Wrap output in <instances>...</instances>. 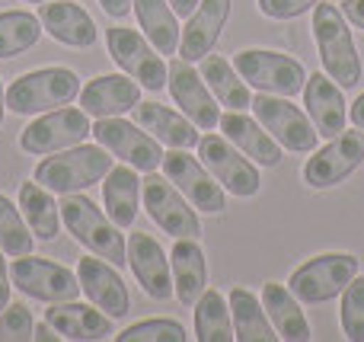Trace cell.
I'll use <instances>...</instances> for the list:
<instances>
[{"mask_svg": "<svg viewBox=\"0 0 364 342\" xmlns=\"http://www.w3.org/2000/svg\"><path fill=\"white\" fill-rule=\"evenodd\" d=\"M112 170V157L102 144H74L68 151H58L55 157L45 154V160L36 166V183H42L51 196H74L90 186H96L100 179H106V173Z\"/></svg>", "mask_w": 364, "mask_h": 342, "instance_id": "obj_1", "label": "cell"}, {"mask_svg": "<svg viewBox=\"0 0 364 342\" xmlns=\"http://www.w3.org/2000/svg\"><path fill=\"white\" fill-rule=\"evenodd\" d=\"M61 221L68 228V234L80 243L83 250L102 256L106 262H112L115 269L128 262V243L119 234V224L109 215H102V208L96 202H90L87 196H64L61 198Z\"/></svg>", "mask_w": 364, "mask_h": 342, "instance_id": "obj_2", "label": "cell"}, {"mask_svg": "<svg viewBox=\"0 0 364 342\" xmlns=\"http://www.w3.org/2000/svg\"><path fill=\"white\" fill-rule=\"evenodd\" d=\"M314 38L320 48L323 70L333 77L339 87H355L361 80V55L352 38L348 19L339 6L316 4L314 6Z\"/></svg>", "mask_w": 364, "mask_h": 342, "instance_id": "obj_3", "label": "cell"}, {"mask_svg": "<svg viewBox=\"0 0 364 342\" xmlns=\"http://www.w3.org/2000/svg\"><path fill=\"white\" fill-rule=\"evenodd\" d=\"M80 96V77L68 68H38L16 77L6 90V109L16 115H36L68 106Z\"/></svg>", "mask_w": 364, "mask_h": 342, "instance_id": "obj_4", "label": "cell"}, {"mask_svg": "<svg viewBox=\"0 0 364 342\" xmlns=\"http://www.w3.org/2000/svg\"><path fill=\"white\" fill-rule=\"evenodd\" d=\"M233 68L237 74L259 93H275V96H297L307 83V70L297 58L282 55V51L269 48H246L233 55Z\"/></svg>", "mask_w": 364, "mask_h": 342, "instance_id": "obj_5", "label": "cell"}, {"mask_svg": "<svg viewBox=\"0 0 364 342\" xmlns=\"http://www.w3.org/2000/svg\"><path fill=\"white\" fill-rule=\"evenodd\" d=\"M358 275V260L348 253H323L307 260L291 272V294L301 304H323L333 301L336 294L346 292V285Z\"/></svg>", "mask_w": 364, "mask_h": 342, "instance_id": "obj_6", "label": "cell"}, {"mask_svg": "<svg viewBox=\"0 0 364 342\" xmlns=\"http://www.w3.org/2000/svg\"><path fill=\"white\" fill-rule=\"evenodd\" d=\"M96 144H102L112 157L122 164L134 166L138 173H154L164 166V147L154 134H147L138 122H125L122 115H109V119H96L93 132Z\"/></svg>", "mask_w": 364, "mask_h": 342, "instance_id": "obj_7", "label": "cell"}, {"mask_svg": "<svg viewBox=\"0 0 364 342\" xmlns=\"http://www.w3.org/2000/svg\"><path fill=\"white\" fill-rule=\"evenodd\" d=\"M90 132H93V125H90V115L83 112V109L58 106V109H48L45 115H38V119H32L29 125L23 128L19 147H23L26 154L45 157V154L68 151V147L87 141Z\"/></svg>", "mask_w": 364, "mask_h": 342, "instance_id": "obj_8", "label": "cell"}, {"mask_svg": "<svg viewBox=\"0 0 364 342\" xmlns=\"http://www.w3.org/2000/svg\"><path fill=\"white\" fill-rule=\"evenodd\" d=\"M10 279L26 298L45 301V304H64V301H77L83 294L80 279L70 269L29 253L19 256L10 266Z\"/></svg>", "mask_w": 364, "mask_h": 342, "instance_id": "obj_9", "label": "cell"}, {"mask_svg": "<svg viewBox=\"0 0 364 342\" xmlns=\"http://www.w3.org/2000/svg\"><path fill=\"white\" fill-rule=\"evenodd\" d=\"M250 109L256 112L262 128L282 147H288V151H294V154L316 151V138H320V134H316L310 115L301 112L294 102L282 100V96H275V93H259V96H252Z\"/></svg>", "mask_w": 364, "mask_h": 342, "instance_id": "obj_10", "label": "cell"}, {"mask_svg": "<svg viewBox=\"0 0 364 342\" xmlns=\"http://www.w3.org/2000/svg\"><path fill=\"white\" fill-rule=\"evenodd\" d=\"M106 45H109L112 61L119 64L132 80H138L144 90L157 93V90L166 87L170 64L160 58V51L154 48L144 36H138L134 29H125V26H115V29H106Z\"/></svg>", "mask_w": 364, "mask_h": 342, "instance_id": "obj_11", "label": "cell"}, {"mask_svg": "<svg viewBox=\"0 0 364 342\" xmlns=\"http://www.w3.org/2000/svg\"><path fill=\"white\" fill-rule=\"evenodd\" d=\"M198 157L208 166V173L230 196L252 198L262 189V179H259V170L252 166V160L240 147H233L224 134H205V138H198Z\"/></svg>", "mask_w": 364, "mask_h": 342, "instance_id": "obj_12", "label": "cell"}, {"mask_svg": "<svg viewBox=\"0 0 364 342\" xmlns=\"http://www.w3.org/2000/svg\"><path fill=\"white\" fill-rule=\"evenodd\" d=\"M141 198H144V208L154 218V224L164 228L170 237H192V240L201 237L198 211L166 176L147 173L144 186H141Z\"/></svg>", "mask_w": 364, "mask_h": 342, "instance_id": "obj_13", "label": "cell"}, {"mask_svg": "<svg viewBox=\"0 0 364 342\" xmlns=\"http://www.w3.org/2000/svg\"><path fill=\"white\" fill-rule=\"evenodd\" d=\"M364 164V132H342L329 138L323 151H316L304 166V183L314 189H333L346 183L355 170Z\"/></svg>", "mask_w": 364, "mask_h": 342, "instance_id": "obj_14", "label": "cell"}, {"mask_svg": "<svg viewBox=\"0 0 364 342\" xmlns=\"http://www.w3.org/2000/svg\"><path fill=\"white\" fill-rule=\"evenodd\" d=\"M164 176L192 202V208L208 211V215H220V211L227 208L224 186L208 173L205 164L188 157L186 151L170 147V154H164Z\"/></svg>", "mask_w": 364, "mask_h": 342, "instance_id": "obj_15", "label": "cell"}, {"mask_svg": "<svg viewBox=\"0 0 364 342\" xmlns=\"http://www.w3.org/2000/svg\"><path fill=\"white\" fill-rule=\"evenodd\" d=\"M166 87H170L173 100L176 106L182 109L188 122H195V128H218L220 122V109H218V100L214 93L208 90V83L201 80V74L192 68V61L179 58V61L170 64V77H166Z\"/></svg>", "mask_w": 364, "mask_h": 342, "instance_id": "obj_16", "label": "cell"}, {"mask_svg": "<svg viewBox=\"0 0 364 342\" xmlns=\"http://www.w3.org/2000/svg\"><path fill=\"white\" fill-rule=\"evenodd\" d=\"M77 279L80 288L102 314H109L112 320H122L132 311V301H128V288L122 282V275L115 272L112 262H106L102 256H83L77 262Z\"/></svg>", "mask_w": 364, "mask_h": 342, "instance_id": "obj_17", "label": "cell"}, {"mask_svg": "<svg viewBox=\"0 0 364 342\" xmlns=\"http://www.w3.org/2000/svg\"><path fill=\"white\" fill-rule=\"evenodd\" d=\"M128 266H132L138 285L144 288L147 298L170 301L173 298V269L166 260L164 247L151 234H132L128 237Z\"/></svg>", "mask_w": 364, "mask_h": 342, "instance_id": "obj_18", "label": "cell"}, {"mask_svg": "<svg viewBox=\"0 0 364 342\" xmlns=\"http://www.w3.org/2000/svg\"><path fill=\"white\" fill-rule=\"evenodd\" d=\"M304 106H307V115L314 122L316 134L336 138V134L346 132V122H348L346 96H342V87L326 70L307 77V83H304Z\"/></svg>", "mask_w": 364, "mask_h": 342, "instance_id": "obj_19", "label": "cell"}, {"mask_svg": "<svg viewBox=\"0 0 364 342\" xmlns=\"http://www.w3.org/2000/svg\"><path fill=\"white\" fill-rule=\"evenodd\" d=\"M38 19H42L45 36H51L58 45H70V48H93L96 36H100L93 16L80 4L48 0L38 6Z\"/></svg>", "mask_w": 364, "mask_h": 342, "instance_id": "obj_20", "label": "cell"}, {"mask_svg": "<svg viewBox=\"0 0 364 342\" xmlns=\"http://www.w3.org/2000/svg\"><path fill=\"white\" fill-rule=\"evenodd\" d=\"M141 102V83L128 80L122 74H102L93 77L80 90V109L93 119H109V115H125Z\"/></svg>", "mask_w": 364, "mask_h": 342, "instance_id": "obj_21", "label": "cell"}, {"mask_svg": "<svg viewBox=\"0 0 364 342\" xmlns=\"http://www.w3.org/2000/svg\"><path fill=\"white\" fill-rule=\"evenodd\" d=\"M227 16H230V0H201L195 6V13L188 16V23L182 26L179 55L186 61H201L218 45L220 32L227 26Z\"/></svg>", "mask_w": 364, "mask_h": 342, "instance_id": "obj_22", "label": "cell"}, {"mask_svg": "<svg viewBox=\"0 0 364 342\" xmlns=\"http://www.w3.org/2000/svg\"><path fill=\"white\" fill-rule=\"evenodd\" d=\"M218 125H220V132H224V138L230 141L233 147H240L250 160H256V164H262V166H278L282 164V144L265 132L262 122L250 119L243 109L224 112Z\"/></svg>", "mask_w": 364, "mask_h": 342, "instance_id": "obj_23", "label": "cell"}, {"mask_svg": "<svg viewBox=\"0 0 364 342\" xmlns=\"http://www.w3.org/2000/svg\"><path fill=\"white\" fill-rule=\"evenodd\" d=\"M170 269H173V292H176L179 304L195 307V301L208 288V262H205L198 240L176 237L173 253H170Z\"/></svg>", "mask_w": 364, "mask_h": 342, "instance_id": "obj_24", "label": "cell"}, {"mask_svg": "<svg viewBox=\"0 0 364 342\" xmlns=\"http://www.w3.org/2000/svg\"><path fill=\"white\" fill-rule=\"evenodd\" d=\"M132 112H134V122H138L147 134H154L160 144L176 147V151H192V147H198L195 122H188L186 115L173 112V109L160 106V102H138Z\"/></svg>", "mask_w": 364, "mask_h": 342, "instance_id": "obj_25", "label": "cell"}, {"mask_svg": "<svg viewBox=\"0 0 364 342\" xmlns=\"http://www.w3.org/2000/svg\"><path fill=\"white\" fill-rule=\"evenodd\" d=\"M45 320L58 330L61 339H109L112 336V317L102 314L100 307H87L77 301L51 304L45 311Z\"/></svg>", "mask_w": 364, "mask_h": 342, "instance_id": "obj_26", "label": "cell"}, {"mask_svg": "<svg viewBox=\"0 0 364 342\" xmlns=\"http://www.w3.org/2000/svg\"><path fill=\"white\" fill-rule=\"evenodd\" d=\"M141 179L134 166H112L102 183V205L106 215L112 218L119 228H132L138 221V202H141Z\"/></svg>", "mask_w": 364, "mask_h": 342, "instance_id": "obj_27", "label": "cell"}, {"mask_svg": "<svg viewBox=\"0 0 364 342\" xmlns=\"http://www.w3.org/2000/svg\"><path fill=\"white\" fill-rule=\"evenodd\" d=\"M262 307L269 314L272 326H275L278 339L291 342H307L310 339V324L304 317L297 298L291 294V288L278 285V282H265L262 285Z\"/></svg>", "mask_w": 364, "mask_h": 342, "instance_id": "obj_28", "label": "cell"}, {"mask_svg": "<svg viewBox=\"0 0 364 342\" xmlns=\"http://www.w3.org/2000/svg\"><path fill=\"white\" fill-rule=\"evenodd\" d=\"M227 304H230V320H233V336L240 342H275L278 333L272 326L269 314H265L262 301L256 298L246 288H230L227 294Z\"/></svg>", "mask_w": 364, "mask_h": 342, "instance_id": "obj_29", "label": "cell"}, {"mask_svg": "<svg viewBox=\"0 0 364 342\" xmlns=\"http://www.w3.org/2000/svg\"><path fill=\"white\" fill-rule=\"evenodd\" d=\"M132 10L138 13V23L144 29L147 42L160 55H176L182 26L176 19V10L170 6V0H132Z\"/></svg>", "mask_w": 364, "mask_h": 342, "instance_id": "obj_30", "label": "cell"}, {"mask_svg": "<svg viewBox=\"0 0 364 342\" xmlns=\"http://www.w3.org/2000/svg\"><path fill=\"white\" fill-rule=\"evenodd\" d=\"M19 211H23L36 240L51 243L58 237V230H61V211H58L55 198H51V192L42 183H36V179L19 183Z\"/></svg>", "mask_w": 364, "mask_h": 342, "instance_id": "obj_31", "label": "cell"}, {"mask_svg": "<svg viewBox=\"0 0 364 342\" xmlns=\"http://www.w3.org/2000/svg\"><path fill=\"white\" fill-rule=\"evenodd\" d=\"M198 74H201V80L208 83V90L214 93V100H218L220 106H227V109H250V102H252L250 83L237 74V68H233L230 61H224L220 55H211V51H208V55L201 58Z\"/></svg>", "mask_w": 364, "mask_h": 342, "instance_id": "obj_32", "label": "cell"}, {"mask_svg": "<svg viewBox=\"0 0 364 342\" xmlns=\"http://www.w3.org/2000/svg\"><path fill=\"white\" fill-rule=\"evenodd\" d=\"M195 339L201 342H230L233 336V320H230V304L224 294L205 288L201 298L195 301Z\"/></svg>", "mask_w": 364, "mask_h": 342, "instance_id": "obj_33", "label": "cell"}, {"mask_svg": "<svg viewBox=\"0 0 364 342\" xmlns=\"http://www.w3.org/2000/svg\"><path fill=\"white\" fill-rule=\"evenodd\" d=\"M42 19L29 10H4L0 13V58H16L36 48L42 38Z\"/></svg>", "mask_w": 364, "mask_h": 342, "instance_id": "obj_34", "label": "cell"}, {"mask_svg": "<svg viewBox=\"0 0 364 342\" xmlns=\"http://www.w3.org/2000/svg\"><path fill=\"white\" fill-rule=\"evenodd\" d=\"M32 247H36V237H32L23 211L6 196H0V250L10 256H26L32 253Z\"/></svg>", "mask_w": 364, "mask_h": 342, "instance_id": "obj_35", "label": "cell"}, {"mask_svg": "<svg viewBox=\"0 0 364 342\" xmlns=\"http://www.w3.org/2000/svg\"><path fill=\"white\" fill-rule=\"evenodd\" d=\"M119 342H186L188 333L179 320H141V324H132L128 330H122Z\"/></svg>", "mask_w": 364, "mask_h": 342, "instance_id": "obj_36", "label": "cell"}, {"mask_svg": "<svg viewBox=\"0 0 364 342\" xmlns=\"http://www.w3.org/2000/svg\"><path fill=\"white\" fill-rule=\"evenodd\" d=\"M342 330L348 339L364 342V279L355 275L342 292Z\"/></svg>", "mask_w": 364, "mask_h": 342, "instance_id": "obj_37", "label": "cell"}, {"mask_svg": "<svg viewBox=\"0 0 364 342\" xmlns=\"http://www.w3.org/2000/svg\"><path fill=\"white\" fill-rule=\"evenodd\" d=\"M32 330H36V320L23 301H10L0 311V342H26L32 339Z\"/></svg>", "mask_w": 364, "mask_h": 342, "instance_id": "obj_38", "label": "cell"}, {"mask_svg": "<svg viewBox=\"0 0 364 342\" xmlns=\"http://www.w3.org/2000/svg\"><path fill=\"white\" fill-rule=\"evenodd\" d=\"M316 4L320 0H259V10L269 19H297L307 10H314Z\"/></svg>", "mask_w": 364, "mask_h": 342, "instance_id": "obj_39", "label": "cell"}, {"mask_svg": "<svg viewBox=\"0 0 364 342\" xmlns=\"http://www.w3.org/2000/svg\"><path fill=\"white\" fill-rule=\"evenodd\" d=\"M339 10H342V16L355 26V29H364V0H346Z\"/></svg>", "mask_w": 364, "mask_h": 342, "instance_id": "obj_40", "label": "cell"}, {"mask_svg": "<svg viewBox=\"0 0 364 342\" xmlns=\"http://www.w3.org/2000/svg\"><path fill=\"white\" fill-rule=\"evenodd\" d=\"M100 6L106 10L109 19H125L132 13V0H100Z\"/></svg>", "mask_w": 364, "mask_h": 342, "instance_id": "obj_41", "label": "cell"}, {"mask_svg": "<svg viewBox=\"0 0 364 342\" xmlns=\"http://www.w3.org/2000/svg\"><path fill=\"white\" fill-rule=\"evenodd\" d=\"M10 304V272H6V260L4 250H0V311Z\"/></svg>", "mask_w": 364, "mask_h": 342, "instance_id": "obj_42", "label": "cell"}, {"mask_svg": "<svg viewBox=\"0 0 364 342\" xmlns=\"http://www.w3.org/2000/svg\"><path fill=\"white\" fill-rule=\"evenodd\" d=\"M32 339H42V342H55V339H61L58 336V330L48 324V320H42V324H36V330H32Z\"/></svg>", "mask_w": 364, "mask_h": 342, "instance_id": "obj_43", "label": "cell"}, {"mask_svg": "<svg viewBox=\"0 0 364 342\" xmlns=\"http://www.w3.org/2000/svg\"><path fill=\"white\" fill-rule=\"evenodd\" d=\"M198 4H201V0H170V6L176 10V16H192Z\"/></svg>", "mask_w": 364, "mask_h": 342, "instance_id": "obj_44", "label": "cell"}, {"mask_svg": "<svg viewBox=\"0 0 364 342\" xmlns=\"http://www.w3.org/2000/svg\"><path fill=\"white\" fill-rule=\"evenodd\" d=\"M352 125H355V128H361V132H364V93L352 102Z\"/></svg>", "mask_w": 364, "mask_h": 342, "instance_id": "obj_45", "label": "cell"}, {"mask_svg": "<svg viewBox=\"0 0 364 342\" xmlns=\"http://www.w3.org/2000/svg\"><path fill=\"white\" fill-rule=\"evenodd\" d=\"M4 112H6V90L0 83V128H4Z\"/></svg>", "mask_w": 364, "mask_h": 342, "instance_id": "obj_46", "label": "cell"}, {"mask_svg": "<svg viewBox=\"0 0 364 342\" xmlns=\"http://www.w3.org/2000/svg\"><path fill=\"white\" fill-rule=\"evenodd\" d=\"M26 4H48V0H26Z\"/></svg>", "mask_w": 364, "mask_h": 342, "instance_id": "obj_47", "label": "cell"}]
</instances>
